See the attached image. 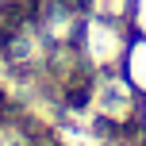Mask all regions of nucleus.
<instances>
[{
    "label": "nucleus",
    "instance_id": "1",
    "mask_svg": "<svg viewBox=\"0 0 146 146\" xmlns=\"http://www.w3.org/2000/svg\"><path fill=\"white\" fill-rule=\"evenodd\" d=\"M81 50L92 66H123V23L115 19H104V15H92L85 23V35H81Z\"/></svg>",
    "mask_w": 146,
    "mask_h": 146
},
{
    "label": "nucleus",
    "instance_id": "3",
    "mask_svg": "<svg viewBox=\"0 0 146 146\" xmlns=\"http://www.w3.org/2000/svg\"><path fill=\"white\" fill-rule=\"evenodd\" d=\"M131 15H135L131 23L139 27V35H146V0H135V12H131Z\"/></svg>",
    "mask_w": 146,
    "mask_h": 146
},
{
    "label": "nucleus",
    "instance_id": "2",
    "mask_svg": "<svg viewBox=\"0 0 146 146\" xmlns=\"http://www.w3.org/2000/svg\"><path fill=\"white\" fill-rule=\"evenodd\" d=\"M123 77L131 81V88L146 92V35H139L135 42H127V54H123Z\"/></svg>",
    "mask_w": 146,
    "mask_h": 146
}]
</instances>
